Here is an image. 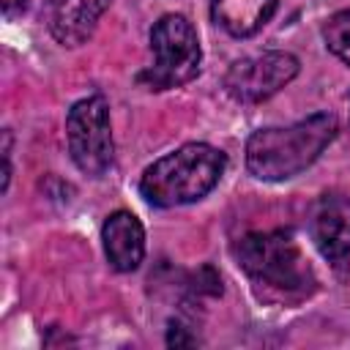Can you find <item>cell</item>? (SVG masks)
Here are the masks:
<instances>
[{
    "instance_id": "cell-2",
    "label": "cell",
    "mask_w": 350,
    "mask_h": 350,
    "mask_svg": "<svg viewBox=\"0 0 350 350\" xmlns=\"http://www.w3.org/2000/svg\"><path fill=\"white\" fill-rule=\"evenodd\" d=\"M339 120L334 112H314L293 126L260 129L246 139V170L257 180H287L304 172L334 142Z\"/></svg>"
},
{
    "instance_id": "cell-1",
    "label": "cell",
    "mask_w": 350,
    "mask_h": 350,
    "mask_svg": "<svg viewBox=\"0 0 350 350\" xmlns=\"http://www.w3.org/2000/svg\"><path fill=\"white\" fill-rule=\"evenodd\" d=\"M235 260L262 301L287 306L309 298L317 287L304 249L287 230L243 235L235 243Z\"/></svg>"
},
{
    "instance_id": "cell-3",
    "label": "cell",
    "mask_w": 350,
    "mask_h": 350,
    "mask_svg": "<svg viewBox=\"0 0 350 350\" xmlns=\"http://www.w3.org/2000/svg\"><path fill=\"white\" fill-rule=\"evenodd\" d=\"M227 156L205 142H189L145 167L139 194L156 208H175L202 200L224 175Z\"/></svg>"
},
{
    "instance_id": "cell-6",
    "label": "cell",
    "mask_w": 350,
    "mask_h": 350,
    "mask_svg": "<svg viewBox=\"0 0 350 350\" xmlns=\"http://www.w3.org/2000/svg\"><path fill=\"white\" fill-rule=\"evenodd\" d=\"M298 57L290 52H260L241 57L224 74V90L243 104L265 101L298 74Z\"/></svg>"
},
{
    "instance_id": "cell-8",
    "label": "cell",
    "mask_w": 350,
    "mask_h": 350,
    "mask_svg": "<svg viewBox=\"0 0 350 350\" xmlns=\"http://www.w3.org/2000/svg\"><path fill=\"white\" fill-rule=\"evenodd\" d=\"M309 235L325 260L350 254V197L323 194L309 219Z\"/></svg>"
},
{
    "instance_id": "cell-13",
    "label": "cell",
    "mask_w": 350,
    "mask_h": 350,
    "mask_svg": "<svg viewBox=\"0 0 350 350\" xmlns=\"http://www.w3.org/2000/svg\"><path fill=\"white\" fill-rule=\"evenodd\" d=\"M22 5H25V0H3V8H5L8 14H11L14 8H22Z\"/></svg>"
},
{
    "instance_id": "cell-11",
    "label": "cell",
    "mask_w": 350,
    "mask_h": 350,
    "mask_svg": "<svg viewBox=\"0 0 350 350\" xmlns=\"http://www.w3.org/2000/svg\"><path fill=\"white\" fill-rule=\"evenodd\" d=\"M323 38L328 44V49L350 66V8L334 14L325 25H323Z\"/></svg>"
},
{
    "instance_id": "cell-10",
    "label": "cell",
    "mask_w": 350,
    "mask_h": 350,
    "mask_svg": "<svg viewBox=\"0 0 350 350\" xmlns=\"http://www.w3.org/2000/svg\"><path fill=\"white\" fill-rule=\"evenodd\" d=\"M279 0H211L213 19L235 38L257 33L276 11Z\"/></svg>"
},
{
    "instance_id": "cell-5",
    "label": "cell",
    "mask_w": 350,
    "mask_h": 350,
    "mask_svg": "<svg viewBox=\"0 0 350 350\" xmlns=\"http://www.w3.org/2000/svg\"><path fill=\"white\" fill-rule=\"evenodd\" d=\"M66 139L71 161L90 178L104 175L112 167L115 145L109 126V107L104 96L79 98L66 115Z\"/></svg>"
},
{
    "instance_id": "cell-4",
    "label": "cell",
    "mask_w": 350,
    "mask_h": 350,
    "mask_svg": "<svg viewBox=\"0 0 350 350\" xmlns=\"http://www.w3.org/2000/svg\"><path fill=\"white\" fill-rule=\"evenodd\" d=\"M150 52L153 66L139 74V82L150 90L180 88L200 74V38L183 14H164L150 27Z\"/></svg>"
},
{
    "instance_id": "cell-9",
    "label": "cell",
    "mask_w": 350,
    "mask_h": 350,
    "mask_svg": "<svg viewBox=\"0 0 350 350\" xmlns=\"http://www.w3.org/2000/svg\"><path fill=\"white\" fill-rule=\"evenodd\" d=\"M107 260L115 271H134L145 257V230L131 211H115L101 227Z\"/></svg>"
},
{
    "instance_id": "cell-7",
    "label": "cell",
    "mask_w": 350,
    "mask_h": 350,
    "mask_svg": "<svg viewBox=\"0 0 350 350\" xmlns=\"http://www.w3.org/2000/svg\"><path fill=\"white\" fill-rule=\"evenodd\" d=\"M107 8L109 0H44L41 16L60 46H79L93 36Z\"/></svg>"
},
{
    "instance_id": "cell-12",
    "label": "cell",
    "mask_w": 350,
    "mask_h": 350,
    "mask_svg": "<svg viewBox=\"0 0 350 350\" xmlns=\"http://www.w3.org/2000/svg\"><path fill=\"white\" fill-rule=\"evenodd\" d=\"M167 345H194V336H186L180 325H178V328L172 325L170 334H167Z\"/></svg>"
}]
</instances>
